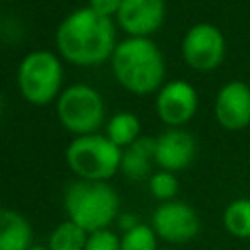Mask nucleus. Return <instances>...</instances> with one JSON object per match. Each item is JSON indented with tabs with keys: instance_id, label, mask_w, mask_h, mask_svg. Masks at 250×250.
Wrapping results in <instances>:
<instances>
[{
	"instance_id": "0eeeda50",
	"label": "nucleus",
	"mask_w": 250,
	"mask_h": 250,
	"mask_svg": "<svg viewBox=\"0 0 250 250\" xmlns=\"http://www.w3.org/2000/svg\"><path fill=\"white\" fill-rule=\"evenodd\" d=\"M227 43L223 31L207 21L191 25L182 39V57L197 72L215 70L225 59Z\"/></svg>"
},
{
	"instance_id": "f3484780",
	"label": "nucleus",
	"mask_w": 250,
	"mask_h": 250,
	"mask_svg": "<svg viewBox=\"0 0 250 250\" xmlns=\"http://www.w3.org/2000/svg\"><path fill=\"white\" fill-rule=\"evenodd\" d=\"M225 229L236 238H250V199L240 197L230 201L223 211Z\"/></svg>"
},
{
	"instance_id": "9b49d317",
	"label": "nucleus",
	"mask_w": 250,
	"mask_h": 250,
	"mask_svg": "<svg viewBox=\"0 0 250 250\" xmlns=\"http://www.w3.org/2000/svg\"><path fill=\"white\" fill-rule=\"evenodd\" d=\"M117 23L129 37H150L166 18L164 0H123L117 12Z\"/></svg>"
},
{
	"instance_id": "9d476101",
	"label": "nucleus",
	"mask_w": 250,
	"mask_h": 250,
	"mask_svg": "<svg viewBox=\"0 0 250 250\" xmlns=\"http://www.w3.org/2000/svg\"><path fill=\"white\" fill-rule=\"evenodd\" d=\"M197 152L193 135L182 127H170L154 139V164L166 172L186 170Z\"/></svg>"
},
{
	"instance_id": "423d86ee",
	"label": "nucleus",
	"mask_w": 250,
	"mask_h": 250,
	"mask_svg": "<svg viewBox=\"0 0 250 250\" xmlns=\"http://www.w3.org/2000/svg\"><path fill=\"white\" fill-rule=\"evenodd\" d=\"M57 115L62 127L76 137L98 133L105 121V107L100 92L86 84H72L57 98Z\"/></svg>"
},
{
	"instance_id": "aec40b11",
	"label": "nucleus",
	"mask_w": 250,
	"mask_h": 250,
	"mask_svg": "<svg viewBox=\"0 0 250 250\" xmlns=\"http://www.w3.org/2000/svg\"><path fill=\"white\" fill-rule=\"evenodd\" d=\"M119 240L121 238L113 230L102 229V230H96V232L88 234L84 250H119Z\"/></svg>"
},
{
	"instance_id": "412c9836",
	"label": "nucleus",
	"mask_w": 250,
	"mask_h": 250,
	"mask_svg": "<svg viewBox=\"0 0 250 250\" xmlns=\"http://www.w3.org/2000/svg\"><path fill=\"white\" fill-rule=\"evenodd\" d=\"M121 2L123 0H88V8L104 18H113V16H117Z\"/></svg>"
},
{
	"instance_id": "b1692460",
	"label": "nucleus",
	"mask_w": 250,
	"mask_h": 250,
	"mask_svg": "<svg viewBox=\"0 0 250 250\" xmlns=\"http://www.w3.org/2000/svg\"><path fill=\"white\" fill-rule=\"evenodd\" d=\"M164 250H170V248H164Z\"/></svg>"
},
{
	"instance_id": "f03ea898",
	"label": "nucleus",
	"mask_w": 250,
	"mask_h": 250,
	"mask_svg": "<svg viewBox=\"0 0 250 250\" xmlns=\"http://www.w3.org/2000/svg\"><path fill=\"white\" fill-rule=\"evenodd\" d=\"M109 61L115 80L127 92L146 96L164 86V55L148 37H127L119 41Z\"/></svg>"
},
{
	"instance_id": "ddd939ff",
	"label": "nucleus",
	"mask_w": 250,
	"mask_h": 250,
	"mask_svg": "<svg viewBox=\"0 0 250 250\" xmlns=\"http://www.w3.org/2000/svg\"><path fill=\"white\" fill-rule=\"evenodd\" d=\"M29 221L14 211L0 207V250H29L33 244Z\"/></svg>"
},
{
	"instance_id": "a211bd4d",
	"label": "nucleus",
	"mask_w": 250,
	"mask_h": 250,
	"mask_svg": "<svg viewBox=\"0 0 250 250\" xmlns=\"http://www.w3.org/2000/svg\"><path fill=\"white\" fill-rule=\"evenodd\" d=\"M158 236L152 227L145 223H137L129 230L123 232L119 240V250H158Z\"/></svg>"
},
{
	"instance_id": "1a4fd4ad",
	"label": "nucleus",
	"mask_w": 250,
	"mask_h": 250,
	"mask_svg": "<svg viewBox=\"0 0 250 250\" xmlns=\"http://www.w3.org/2000/svg\"><path fill=\"white\" fill-rule=\"evenodd\" d=\"M199 98L188 80H170L156 94V115L168 127H182L195 115Z\"/></svg>"
},
{
	"instance_id": "7ed1b4c3",
	"label": "nucleus",
	"mask_w": 250,
	"mask_h": 250,
	"mask_svg": "<svg viewBox=\"0 0 250 250\" xmlns=\"http://www.w3.org/2000/svg\"><path fill=\"white\" fill-rule=\"evenodd\" d=\"M64 211L88 234L107 229L119 215V195L107 182L76 180L64 189Z\"/></svg>"
},
{
	"instance_id": "4468645a",
	"label": "nucleus",
	"mask_w": 250,
	"mask_h": 250,
	"mask_svg": "<svg viewBox=\"0 0 250 250\" xmlns=\"http://www.w3.org/2000/svg\"><path fill=\"white\" fill-rule=\"evenodd\" d=\"M154 162V139L139 137L135 143L121 150V172L129 180H145L150 174Z\"/></svg>"
},
{
	"instance_id": "dca6fc26",
	"label": "nucleus",
	"mask_w": 250,
	"mask_h": 250,
	"mask_svg": "<svg viewBox=\"0 0 250 250\" xmlns=\"http://www.w3.org/2000/svg\"><path fill=\"white\" fill-rule=\"evenodd\" d=\"M88 232L70 219L62 221L49 234V250H84Z\"/></svg>"
},
{
	"instance_id": "f257e3e1",
	"label": "nucleus",
	"mask_w": 250,
	"mask_h": 250,
	"mask_svg": "<svg viewBox=\"0 0 250 250\" xmlns=\"http://www.w3.org/2000/svg\"><path fill=\"white\" fill-rule=\"evenodd\" d=\"M55 41L68 62L94 66L111 59L117 47V29L113 18H104L90 8H78L59 23Z\"/></svg>"
},
{
	"instance_id": "6ab92c4d",
	"label": "nucleus",
	"mask_w": 250,
	"mask_h": 250,
	"mask_svg": "<svg viewBox=\"0 0 250 250\" xmlns=\"http://www.w3.org/2000/svg\"><path fill=\"white\" fill-rule=\"evenodd\" d=\"M178 180H176V174L174 172H166V170H158L154 174H150L148 178V189L150 193L160 199L162 203L164 201H172L178 193Z\"/></svg>"
},
{
	"instance_id": "20e7f679",
	"label": "nucleus",
	"mask_w": 250,
	"mask_h": 250,
	"mask_svg": "<svg viewBox=\"0 0 250 250\" xmlns=\"http://www.w3.org/2000/svg\"><path fill=\"white\" fill-rule=\"evenodd\" d=\"M64 158L80 180L107 182L121 168V148L100 133L74 137L66 146Z\"/></svg>"
},
{
	"instance_id": "6e6552de",
	"label": "nucleus",
	"mask_w": 250,
	"mask_h": 250,
	"mask_svg": "<svg viewBox=\"0 0 250 250\" xmlns=\"http://www.w3.org/2000/svg\"><path fill=\"white\" fill-rule=\"evenodd\" d=\"M150 227L158 238L172 244H186L199 232V217L191 205L172 199L156 207Z\"/></svg>"
},
{
	"instance_id": "5701e85b",
	"label": "nucleus",
	"mask_w": 250,
	"mask_h": 250,
	"mask_svg": "<svg viewBox=\"0 0 250 250\" xmlns=\"http://www.w3.org/2000/svg\"><path fill=\"white\" fill-rule=\"evenodd\" d=\"M0 115H2V98H0Z\"/></svg>"
},
{
	"instance_id": "f8f14e48",
	"label": "nucleus",
	"mask_w": 250,
	"mask_h": 250,
	"mask_svg": "<svg viewBox=\"0 0 250 250\" xmlns=\"http://www.w3.org/2000/svg\"><path fill=\"white\" fill-rule=\"evenodd\" d=\"M215 117L223 129L238 131L250 125V86L242 80L227 82L215 98Z\"/></svg>"
},
{
	"instance_id": "39448f33",
	"label": "nucleus",
	"mask_w": 250,
	"mask_h": 250,
	"mask_svg": "<svg viewBox=\"0 0 250 250\" xmlns=\"http://www.w3.org/2000/svg\"><path fill=\"white\" fill-rule=\"evenodd\" d=\"M18 88L31 105H49L61 96L62 64L53 51H31L18 66Z\"/></svg>"
},
{
	"instance_id": "4be33fe9",
	"label": "nucleus",
	"mask_w": 250,
	"mask_h": 250,
	"mask_svg": "<svg viewBox=\"0 0 250 250\" xmlns=\"http://www.w3.org/2000/svg\"><path fill=\"white\" fill-rule=\"evenodd\" d=\"M29 250H49V246H31Z\"/></svg>"
},
{
	"instance_id": "2eb2a0df",
	"label": "nucleus",
	"mask_w": 250,
	"mask_h": 250,
	"mask_svg": "<svg viewBox=\"0 0 250 250\" xmlns=\"http://www.w3.org/2000/svg\"><path fill=\"white\" fill-rule=\"evenodd\" d=\"M105 137L121 150L141 137V121L131 111H119L109 117L105 125Z\"/></svg>"
}]
</instances>
